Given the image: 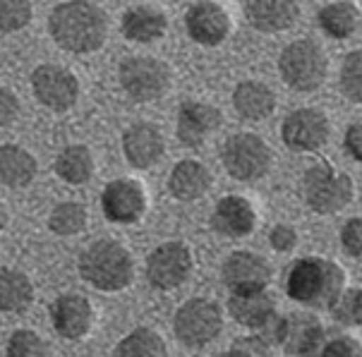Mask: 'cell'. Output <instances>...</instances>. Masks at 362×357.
I'll use <instances>...</instances> for the list:
<instances>
[{
    "label": "cell",
    "instance_id": "obj_22",
    "mask_svg": "<svg viewBox=\"0 0 362 357\" xmlns=\"http://www.w3.org/2000/svg\"><path fill=\"white\" fill-rule=\"evenodd\" d=\"M211 187V173L204 163L199 161H180L170 170L168 189L175 199L180 201H194L204 197Z\"/></svg>",
    "mask_w": 362,
    "mask_h": 357
},
{
    "label": "cell",
    "instance_id": "obj_40",
    "mask_svg": "<svg viewBox=\"0 0 362 357\" xmlns=\"http://www.w3.org/2000/svg\"><path fill=\"white\" fill-rule=\"evenodd\" d=\"M346 149L355 161L362 158V125L360 122H353V125L346 130Z\"/></svg>",
    "mask_w": 362,
    "mask_h": 357
},
{
    "label": "cell",
    "instance_id": "obj_9",
    "mask_svg": "<svg viewBox=\"0 0 362 357\" xmlns=\"http://www.w3.org/2000/svg\"><path fill=\"white\" fill-rule=\"evenodd\" d=\"M192 252L182 242H163L146 259V279L158 291H173L192 271Z\"/></svg>",
    "mask_w": 362,
    "mask_h": 357
},
{
    "label": "cell",
    "instance_id": "obj_25",
    "mask_svg": "<svg viewBox=\"0 0 362 357\" xmlns=\"http://www.w3.org/2000/svg\"><path fill=\"white\" fill-rule=\"evenodd\" d=\"M36 175V158L24 146H0V182L8 187H27Z\"/></svg>",
    "mask_w": 362,
    "mask_h": 357
},
{
    "label": "cell",
    "instance_id": "obj_23",
    "mask_svg": "<svg viewBox=\"0 0 362 357\" xmlns=\"http://www.w3.org/2000/svg\"><path fill=\"white\" fill-rule=\"evenodd\" d=\"M165 15L151 5H137L122 15V34L125 39L137 41V44H149V41L161 39L165 34Z\"/></svg>",
    "mask_w": 362,
    "mask_h": 357
},
{
    "label": "cell",
    "instance_id": "obj_10",
    "mask_svg": "<svg viewBox=\"0 0 362 357\" xmlns=\"http://www.w3.org/2000/svg\"><path fill=\"white\" fill-rule=\"evenodd\" d=\"M32 89L34 96L46 108L55 113H65L77 103L79 82L70 70L60 65H39L32 72Z\"/></svg>",
    "mask_w": 362,
    "mask_h": 357
},
{
    "label": "cell",
    "instance_id": "obj_18",
    "mask_svg": "<svg viewBox=\"0 0 362 357\" xmlns=\"http://www.w3.org/2000/svg\"><path fill=\"white\" fill-rule=\"evenodd\" d=\"M245 15L257 32H284L298 20L296 0H245Z\"/></svg>",
    "mask_w": 362,
    "mask_h": 357
},
{
    "label": "cell",
    "instance_id": "obj_4",
    "mask_svg": "<svg viewBox=\"0 0 362 357\" xmlns=\"http://www.w3.org/2000/svg\"><path fill=\"white\" fill-rule=\"evenodd\" d=\"M279 70L288 87L296 91H315L327 79L329 63L327 55L315 41L300 39L296 44L286 46V51L281 53Z\"/></svg>",
    "mask_w": 362,
    "mask_h": 357
},
{
    "label": "cell",
    "instance_id": "obj_15",
    "mask_svg": "<svg viewBox=\"0 0 362 357\" xmlns=\"http://www.w3.org/2000/svg\"><path fill=\"white\" fill-rule=\"evenodd\" d=\"M185 27L194 44L218 46L230 32V17L221 5L211 3V0H202L187 10Z\"/></svg>",
    "mask_w": 362,
    "mask_h": 357
},
{
    "label": "cell",
    "instance_id": "obj_35",
    "mask_svg": "<svg viewBox=\"0 0 362 357\" xmlns=\"http://www.w3.org/2000/svg\"><path fill=\"white\" fill-rule=\"evenodd\" d=\"M243 355H250V357L269 355V343L264 341V338H257V336L238 338V341L230 346L228 353H226V357H243Z\"/></svg>",
    "mask_w": 362,
    "mask_h": 357
},
{
    "label": "cell",
    "instance_id": "obj_30",
    "mask_svg": "<svg viewBox=\"0 0 362 357\" xmlns=\"http://www.w3.org/2000/svg\"><path fill=\"white\" fill-rule=\"evenodd\" d=\"M48 228L55 235H79L87 228V209L79 201H63L48 216Z\"/></svg>",
    "mask_w": 362,
    "mask_h": 357
},
{
    "label": "cell",
    "instance_id": "obj_13",
    "mask_svg": "<svg viewBox=\"0 0 362 357\" xmlns=\"http://www.w3.org/2000/svg\"><path fill=\"white\" fill-rule=\"evenodd\" d=\"M221 279L230 293L264 291L272 281V269L267 259H262L255 252H233L223 262Z\"/></svg>",
    "mask_w": 362,
    "mask_h": 357
},
{
    "label": "cell",
    "instance_id": "obj_14",
    "mask_svg": "<svg viewBox=\"0 0 362 357\" xmlns=\"http://www.w3.org/2000/svg\"><path fill=\"white\" fill-rule=\"evenodd\" d=\"M51 322L55 334L65 341H79L89 334L91 322H94V312L84 295L67 293L60 295L51 305Z\"/></svg>",
    "mask_w": 362,
    "mask_h": 357
},
{
    "label": "cell",
    "instance_id": "obj_3",
    "mask_svg": "<svg viewBox=\"0 0 362 357\" xmlns=\"http://www.w3.org/2000/svg\"><path fill=\"white\" fill-rule=\"evenodd\" d=\"M134 264L130 252L115 240H96L79 257V276L103 293H118L130 286Z\"/></svg>",
    "mask_w": 362,
    "mask_h": 357
},
{
    "label": "cell",
    "instance_id": "obj_28",
    "mask_svg": "<svg viewBox=\"0 0 362 357\" xmlns=\"http://www.w3.org/2000/svg\"><path fill=\"white\" fill-rule=\"evenodd\" d=\"M55 173L60 175V180L70 185H84L89 182V177L94 175V158L91 151L82 144H72L58 153L55 158Z\"/></svg>",
    "mask_w": 362,
    "mask_h": 357
},
{
    "label": "cell",
    "instance_id": "obj_29",
    "mask_svg": "<svg viewBox=\"0 0 362 357\" xmlns=\"http://www.w3.org/2000/svg\"><path fill=\"white\" fill-rule=\"evenodd\" d=\"M115 355L118 357H163L168 355V348H165L163 338L156 334L154 329H134L130 336L122 338L115 348Z\"/></svg>",
    "mask_w": 362,
    "mask_h": 357
},
{
    "label": "cell",
    "instance_id": "obj_27",
    "mask_svg": "<svg viewBox=\"0 0 362 357\" xmlns=\"http://www.w3.org/2000/svg\"><path fill=\"white\" fill-rule=\"evenodd\" d=\"M319 27L334 39H348L360 27V10L351 0H336L319 10Z\"/></svg>",
    "mask_w": 362,
    "mask_h": 357
},
{
    "label": "cell",
    "instance_id": "obj_2",
    "mask_svg": "<svg viewBox=\"0 0 362 357\" xmlns=\"http://www.w3.org/2000/svg\"><path fill=\"white\" fill-rule=\"evenodd\" d=\"M286 291L288 298L300 305L331 307V303L346 291V274L339 264L329 259L303 257L288 271Z\"/></svg>",
    "mask_w": 362,
    "mask_h": 357
},
{
    "label": "cell",
    "instance_id": "obj_39",
    "mask_svg": "<svg viewBox=\"0 0 362 357\" xmlns=\"http://www.w3.org/2000/svg\"><path fill=\"white\" fill-rule=\"evenodd\" d=\"M269 242H272V247L276 252H291L296 250L298 245V233L293 230L291 226H274L272 235H269Z\"/></svg>",
    "mask_w": 362,
    "mask_h": 357
},
{
    "label": "cell",
    "instance_id": "obj_6",
    "mask_svg": "<svg viewBox=\"0 0 362 357\" xmlns=\"http://www.w3.org/2000/svg\"><path fill=\"white\" fill-rule=\"evenodd\" d=\"M303 194L317 213H336L353 199V180L322 161L308 168L303 177Z\"/></svg>",
    "mask_w": 362,
    "mask_h": 357
},
{
    "label": "cell",
    "instance_id": "obj_34",
    "mask_svg": "<svg viewBox=\"0 0 362 357\" xmlns=\"http://www.w3.org/2000/svg\"><path fill=\"white\" fill-rule=\"evenodd\" d=\"M360 75H362V53L353 51V53H348L346 63H343V70H341V89L353 103L362 101Z\"/></svg>",
    "mask_w": 362,
    "mask_h": 357
},
{
    "label": "cell",
    "instance_id": "obj_12",
    "mask_svg": "<svg viewBox=\"0 0 362 357\" xmlns=\"http://www.w3.org/2000/svg\"><path fill=\"white\" fill-rule=\"evenodd\" d=\"M103 216L113 223H134L142 218L146 209L144 187L137 180H113L103 187L101 194Z\"/></svg>",
    "mask_w": 362,
    "mask_h": 357
},
{
    "label": "cell",
    "instance_id": "obj_31",
    "mask_svg": "<svg viewBox=\"0 0 362 357\" xmlns=\"http://www.w3.org/2000/svg\"><path fill=\"white\" fill-rule=\"evenodd\" d=\"M362 291L360 288H348L339 298L331 303V314L334 319L343 326H360L362 322Z\"/></svg>",
    "mask_w": 362,
    "mask_h": 357
},
{
    "label": "cell",
    "instance_id": "obj_1",
    "mask_svg": "<svg viewBox=\"0 0 362 357\" xmlns=\"http://www.w3.org/2000/svg\"><path fill=\"white\" fill-rule=\"evenodd\" d=\"M48 32L63 51L94 53L106 41L108 22L99 5L89 0H70L53 8L48 17Z\"/></svg>",
    "mask_w": 362,
    "mask_h": 357
},
{
    "label": "cell",
    "instance_id": "obj_36",
    "mask_svg": "<svg viewBox=\"0 0 362 357\" xmlns=\"http://www.w3.org/2000/svg\"><path fill=\"white\" fill-rule=\"evenodd\" d=\"M341 242H343V250L348 252L351 257H360L362 252V221L358 218H351L341 230Z\"/></svg>",
    "mask_w": 362,
    "mask_h": 357
},
{
    "label": "cell",
    "instance_id": "obj_26",
    "mask_svg": "<svg viewBox=\"0 0 362 357\" xmlns=\"http://www.w3.org/2000/svg\"><path fill=\"white\" fill-rule=\"evenodd\" d=\"M34 286L27 274L17 269H0V312L20 314L32 305Z\"/></svg>",
    "mask_w": 362,
    "mask_h": 357
},
{
    "label": "cell",
    "instance_id": "obj_24",
    "mask_svg": "<svg viewBox=\"0 0 362 357\" xmlns=\"http://www.w3.org/2000/svg\"><path fill=\"white\" fill-rule=\"evenodd\" d=\"M233 106L247 120H264L274 113L276 96L262 82H243L233 91Z\"/></svg>",
    "mask_w": 362,
    "mask_h": 357
},
{
    "label": "cell",
    "instance_id": "obj_20",
    "mask_svg": "<svg viewBox=\"0 0 362 357\" xmlns=\"http://www.w3.org/2000/svg\"><path fill=\"white\" fill-rule=\"evenodd\" d=\"M228 312L238 324L259 331L276 317V305L274 298L264 288V291L233 293L228 300Z\"/></svg>",
    "mask_w": 362,
    "mask_h": 357
},
{
    "label": "cell",
    "instance_id": "obj_16",
    "mask_svg": "<svg viewBox=\"0 0 362 357\" xmlns=\"http://www.w3.org/2000/svg\"><path fill=\"white\" fill-rule=\"evenodd\" d=\"M279 346H284L288 355L310 357L322 353L324 348V329L315 314L296 312L284 317V331H281Z\"/></svg>",
    "mask_w": 362,
    "mask_h": 357
},
{
    "label": "cell",
    "instance_id": "obj_17",
    "mask_svg": "<svg viewBox=\"0 0 362 357\" xmlns=\"http://www.w3.org/2000/svg\"><path fill=\"white\" fill-rule=\"evenodd\" d=\"M221 125L218 108L209 103L187 101L177 110V139L185 146H199Z\"/></svg>",
    "mask_w": 362,
    "mask_h": 357
},
{
    "label": "cell",
    "instance_id": "obj_19",
    "mask_svg": "<svg viewBox=\"0 0 362 357\" xmlns=\"http://www.w3.org/2000/svg\"><path fill=\"white\" fill-rule=\"evenodd\" d=\"M214 230H218L221 235L226 238H245L255 230L257 216H255V209L250 204L245 197H223L218 201L216 209H214V216H211Z\"/></svg>",
    "mask_w": 362,
    "mask_h": 357
},
{
    "label": "cell",
    "instance_id": "obj_32",
    "mask_svg": "<svg viewBox=\"0 0 362 357\" xmlns=\"http://www.w3.org/2000/svg\"><path fill=\"white\" fill-rule=\"evenodd\" d=\"M32 20V0H0V32H20Z\"/></svg>",
    "mask_w": 362,
    "mask_h": 357
},
{
    "label": "cell",
    "instance_id": "obj_7",
    "mask_svg": "<svg viewBox=\"0 0 362 357\" xmlns=\"http://www.w3.org/2000/svg\"><path fill=\"white\" fill-rule=\"evenodd\" d=\"M175 336L187 348H204L216 341L223 329V317L216 303L204 298H192L175 312Z\"/></svg>",
    "mask_w": 362,
    "mask_h": 357
},
{
    "label": "cell",
    "instance_id": "obj_38",
    "mask_svg": "<svg viewBox=\"0 0 362 357\" xmlns=\"http://www.w3.org/2000/svg\"><path fill=\"white\" fill-rule=\"evenodd\" d=\"M322 355L324 357H355V355H360V346L353 338L341 336V338H334V341L324 343Z\"/></svg>",
    "mask_w": 362,
    "mask_h": 357
},
{
    "label": "cell",
    "instance_id": "obj_21",
    "mask_svg": "<svg viewBox=\"0 0 362 357\" xmlns=\"http://www.w3.org/2000/svg\"><path fill=\"white\" fill-rule=\"evenodd\" d=\"M122 151L134 168H151L163 153V137L154 125H134L122 137Z\"/></svg>",
    "mask_w": 362,
    "mask_h": 357
},
{
    "label": "cell",
    "instance_id": "obj_11",
    "mask_svg": "<svg viewBox=\"0 0 362 357\" xmlns=\"http://www.w3.org/2000/svg\"><path fill=\"white\" fill-rule=\"evenodd\" d=\"M284 141L296 151H315L327 144L329 139V120L322 110L315 108H300L293 110L284 120L281 127Z\"/></svg>",
    "mask_w": 362,
    "mask_h": 357
},
{
    "label": "cell",
    "instance_id": "obj_37",
    "mask_svg": "<svg viewBox=\"0 0 362 357\" xmlns=\"http://www.w3.org/2000/svg\"><path fill=\"white\" fill-rule=\"evenodd\" d=\"M17 115H20V98L15 96V91L0 87V127L12 125Z\"/></svg>",
    "mask_w": 362,
    "mask_h": 357
},
{
    "label": "cell",
    "instance_id": "obj_8",
    "mask_svg": "<svg viewBox=\"0 0 362 357\" xmlns=\"http://www.w3.org/2000/svg\"><path fill=\"white\" fill-rule=\"evenodd\" d=\"M120 84L134 101H156L170 87V72L161 60L134 55L120 65Z\"/></svg>",
    "mask_w": 362,
    "mask_h": 357
},
{
    "label": "cell",
    "instance_id": "obj_33",
    "mask_svg": "<svg viewBox=\"0 0 362 357\" xmlns=\"http://www.w3.org/2000/svg\"><path fill=\"white\" fill-rule=\"evenodd\" d=\"M8 355L10 357H46V355H51V350H48L44 338L36 334V331L22 329L10 336Z\"/></svg>",
    "mask_w": 362,
    "mask_h": 357
},
{
    "label": "cell",
    "instance_id": "obj_41",
    "mask_svg": "<svg viewBox=\"0 0 362 357\" xmlns=\"http://www.w3.org/2000/svg\"><path fill=\"white\" fill-rule=\"evenodd\" d=\"M8 226V209H5V204L0 201V230Z\"/></svg>",
    "mask_w": 362,
    "mask_h": 357
},
{
    "label": "cell",
    "instance_id": "obj_5",
    "mask_svg": "<svg viewBox=\"0 0 362 357\" xmlns=\"http://www.w3.org/2000/svg\"><path fill=\"white\" fill-rule=\"evenodd\" d=\"M223 168L228 170L230 177L243 182L259 180L269 173L272 165V149L259 134L255 132H238L223 144L221 151Z\"/></svg>",
    "mask_w": 362,
    "mask_h": 357
}]
</instances>
